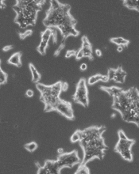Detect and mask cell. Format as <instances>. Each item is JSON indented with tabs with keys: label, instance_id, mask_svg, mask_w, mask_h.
I'll return each instance as SVG.
<instances>
[{
	"label": "cell",
	"instance_id": "32",
	"mask_svg": "<svg viewBox=\"0 0 139 174\" xmlns=\"http://www.w3.org/2000/svg\"><path fill=\"white\" fill-rule=\"evenodd\" d=\"M95 52H96V55L97 56H102V52H101V50L100 49H96Z\"/></svg>",
	"mask_w": 139,
	"mask_h": 174
},
{
	"label": "cell",
	"instance_id": "9",
	"mask_svg": "<svg viewBox=\"0 0 139 174\" xmlns=\"http://www.w3.org/2000/svg\"><path fill=\"white\" fill-rule=\"evenodd\" d=\"M59 113L64 116L68 120H74V113L72 110V104L68 101H65L64 100H60L55 106V109Z\"/></svg>",
	"mask_w": 139,
	"mask_h": 174
},
{
	"label": "cell",
	"instance_id": "13",
	"mask_svg": "<svg viewBox=\"0 0 139 174\" xmlns=\"http://www.w3.org/2000/svg\"><path fill=\"white\" fill-rule=\"evenodd\" d=\"M100 81L104 82H109V79H108L107 75H100V74H96V75H92V76H91V77L88 78V85H94L95 83L100 82Z\"/></svg>",
	"mask_w": 139,
	"mask_h": 174
},
{
	"label": "cell",
	"instance_id": "23",
	"mask_svg": "<svg viewBox=\"0 0 139 174\" xmlns=\"http://www.w3.org/2000/svg\"><path fill=\"white\" fill-rule=\"evenodd\" d=\"M72 142H80V131H76V132L71 136V139H70Z\"/></svg>",
	"mask_w": 139,
	"mask_h": 174
},
{
	"label": "cell",
	"instance_id": "30",
	"mask_svg": "<svg viewBox=\"0 0 139 174\" xmlns=\"http://www.w3.org/2000/svg\"><path fill=\"white\" fill-rule=\"evenodd\" d=\"M87 68H88V66H87V64H82L81 65H80V71H84L87 70Z\"/></svg>",
	"mask_w": 139,
	"mask_h": 174
},
{
	"label": "cell",
	"instance_id": "6",
	"mask_svg": "<svg viewBox=\"0 0 139 174\" xmlns=\"http://www.w3.org/2000/svg\"><path fill=\"white\" fill-rule=\"evenodd\" d=\"M57 161L59 167L62 169L63 168H72L75 165L80 164L82 160L80 158L77 151L73 150L70 153H61L60 156L57 157Z\"/></svg>",
	"mask_w": 139,
	"mask_h": 174
},
{
	"label": "cell",
	"instance_id": "29",
	"mask_svg": "<svg viewBox=\"0 0 139 174\" xmlns=\"http://www.w3.org/2000/svg\"><path fill=\"white\" fill-rule=\"evenodd\" d=\"M25 95H26V97H31L33 96V91L32 89H28L25 92Z\"/></svg>",
	"mask_w": 139,
	"mask_h": 174
},
{
	"label": "cell",
	"instance_id": "24",
	"mask_svg": "<svg viewBox=\"0 0 139 174\" xmlns=\"http://www.w3.org/2000/svg\"><path fill=\"white\" fill-rule=\"evenodd\" d=\"M114 75H115V70L113 69V68H109L108 69V73H107V77H108L109 81L113 80Z\"/></svg>",
	"mask_w": 139,
	"mask_h": 174
},
{
	"label": "cell",
	"instance_id": "36",
	"mask_svg": "<svg viewBox=\"0 0 139 174\" xmlns=\"http://www.w3.org/2000/svg\"><path fill=\"white\" fill-rule=\"evenodd\" d=\"M115 116H116V114L114 113V114H112V115H111V119H113V118H114V117H115Z\"/></svg>",
	"mask_w": 139,
	"mask_h": 174
},
{
	"label": "cell",
	"instance_id": "3",
	"mask_svg": "<svg viewBox=\"0 0 139 174\" xmlns=\"http://www.w3.org/2000/svg\"><path fill=\"white\" fill-rule=\"evenodd\" d=\"M80 145L84 150V157L81 163L87 165V163L94 158L103 159L105 156V152L108 149L104 142V139L102 136L94 139L84 138L80 141Z\"/></svg>",
	"mask_w": 139,
	"mask_h": 174
},
{
	"label": "cell",
	"instance_id": "15",
	"mask_svg": "<svg viewBox=\"0 0 139 174\" xmlns=\"http://www.w3.org/2000/svg\"><path fill=\"white\" fill-rule=\"evenodd\" d=\"M21 52H16V53L13 54L8 60V64H12L14 66H16L18 67H21Z\"/></svg>",
	"mask_w": 139,
	"mask_h": 174
},
{
	"label": "cell",
	"instance_id": "10",
	"mask_svg": "<svg viewBox=\"0 0 139 174\" xmlns=\"http://www.w3.org/2000/svg\"><path fill=\"white\" fill-rule=\"evenodd\" d=\"M38 166V174H59L61 173V169L59 167L57 161H46L43 166H40L38 164H36Z\"/></svg>",
	"mask_w": 139,
	"mask_h": 174
},
{
	"label": "cell",
	"instance_id": "21",
	"mask_svg": "<svg viewBox=\"0 0 139 174\" xmlns=\"http://www.w3.org/2000/svg\"><path fill=\"white\" fill-rule=\"evenodd\" d=\"M37 144L35 142H31L25 145V149L28 150L29 152H34L37 149Z\"/></svg>",
	"mask_w": 139,
	"mask_h": 174
},
{
	"label": "cell",
	"instance_id": "8",
	"mask_svg": "<svg viewBox=\"0 0 139 174\" xmlns=\"http://www.w3.org/2000/svg\"><path fill=\"white\" fill-rule=\"evenodd\" d=\"M53 36V41L56 42V32L51 28H48L45 29L44 32H41V40L39 46L37 48V52H39L41 55H45L46 52V48L49 44V40L50 37Z\"/></svg>",
	"mask_w": 139,
	"mask_h": 174
},
{
	"label": "cell",
	"instance_id": "4",
	"mask_svg": "<svg viewBox=\"0 0 139 174\" xmlns=\"http://www.w3.org/2000/svg\"><path fill=\"white\" fill-rule=\"evenodd\" d=\"M64 82H58L52 85H45L37 83L36 87L41 93L40 99L45 104V112L55 109V106L60 101V93L63 90ZM64 91V90H63Z\"/></svg>",
	"mask_w": 139,
	"mask_h": 174
},
{
	"label": "cell",
	"instance_id": "25",
	"mask_svg": "<svg viewBox=\"0 0 139 174\" xmlns=\"http://www.w3.org/2000/svg\"><path fill=\"white\" fill-rule=\"evenodd\" d=\"M32 30H26V31H25L23 33H19V36H20V38H21V40H23L26 38L27 36H29L30 35H32Z\"/></svg>",
	"mask_w": 139,
	"mask_h": 174
},
{
	"label": "cell",
	"instance_id": "28",
	"mask_svg": "<svg viewBox=\"0 0 139 174\" xmlns=\"http://www.w3.org/2000/svg\"><path fill=\"white\" fill-rule=\"evenodd\" d=\"M64 48V42H62V43H61V46L59 47V48H58V49L56 51V52H55V54H54V56H58L59 54L61 53V50L63 49Z\"/></svg>",
	"mask_w": 139,
	"mask_h": 174
},
{
	"label": "cell",
	"instance_id": "18",
	"mask_svg": "<svg viewBox=\"0 0 139 174\" xmlns=\"http://www.w3.org/2000/svg\"><path fill=\"white\" fill-rule=\"evenodd\" d=\"M110 41L113 44H117L118 46H123V47H126L130 44V41L128 40L124 39L123 37L122 36H118V37H114V38H111L110 39Z\"/></svg>",
	"mask_w": 139,
	"mask_h": 174
},
{
	"label": "cell",
	"instance_id": "11",
	"mask_svg": "<svg viewBox=\"0 0 139 174\" xmlns=\"http://www.w3.org/2000/svg\"><path fill=\"white\" fill-rule=\"evenodd\" d=\"M135 143V140L127 139H119L118 143L114 147V150L118 153H122L126 150H131L132 146Z\"/></svg>",
	"mask_w": 139,
	"mask_h": 174
},
{
	"label": "cell",
	"instance_id": "33",
	"mask_svg": "<svg viewBox=\"0 0 139 174\" xmlns=\"http://www.w3.org/2000/svg\"><path fill=\"white\" fill-rule=\"evenodd\" d=\"M125 48V47L123 46H118V48H117V51H118V52H122L123 51V49Z\"/></svg>",
	"mask_w": 139,
	"mask_h": 174
},
{
	"label": "cell",
	"instance_id": "16",
	"mask_svg": "<svg viewBox=\"0 0 139 174\" xmlns=\"http://www.w3.org/2000/svg\"><path fill=\"white\" fill-rule=\"evenodd\" d=\"M29 70L31 71V75H32V81L35 83H38L39 81L41 80V76L40 75V73L37 71V70L36 69V67L33 65L32 64H29Z\"/></svg>",
	"mask_w": 139,
	"mask_h": 174
},
{
	"label": "cell",
	"instance_id": "19",
	"mask_svg": "<svg viewBox=\"0 0 139 174\" xmlns=\"http://www.w3.org/2000/svg\"><path fill=\"white\" fill-rule=\"evenodd\" d=\"M122 156V157L124 159V160L127 161H133V154L131 152V150H126L123 151L122 153H119Z\"/></svg>",
	"mask_w": 139,
	"mask_h": 174
},
{
	"label": "cell",
	"instance_id": "12",
	"mask_svg": "<svg viewBox=\"0 0 139 174\" xmlns=\"http://www.w3.org/2000/svg\"><path fill=\"white\" fill-rule=\"evenodd\" d=\"M126 72L122 67H119L117 69H115V75H114V78H113V81L117 83H124L125 82L126 77Z\"/></svg>",
	"mask_w": 139,
	"mask_h": 174
},
{
	"label": "cell",
	"instance_id": "2",
	"mask_svg": "<svg viewBox=\"0 0 139 174\" xmlns=\"http://www.w3.org/2000/svg\"><path fill=\"white\" fill-rule=\"evenodd\" d=\"M44 25L48 28H59L64 25H76V19L70 14V6L62 4L59 1H51L50 7L46 12Z\"/></svg>",
	"mask_w": 139,
	"mask_h": 174
},
{
	"label": "cell",
	"instance_id": "20",
	"mask_svg": "<svg viewBox=\"0 0 139 174\" xmlns=\"http://www.w3.org/2000/svg\"><path fill=\"white\" fill-rule=\"evenodd\" d=\"M90 173V170L87 167L86 165H82L80 164V166L77 169V170L76 172V174H88Z\"/></svg>",
	"mask_w": 139,
	"mask_h": 174
},
{
	"label": "cell",
	"instance_id": "22",
	"mask_svg": "<svg viewBox=\"0 0 139 174\" xmlns=\"http://www.w3.org/2000/svg\"><path fill=\"white\" fill-rule=\"evenodd\" d=\"M7 82V75L5 73L2 68H0V84L3 85L4 83Z\"/></svg>",
	"mask_w": 139,
	"mask_h": 174
},
{
	"label": "cell",
	"instance_id": "27",
	"mask_svg": "<svg viewBox=\"0 0 139 174\" xmlns=\"http://www.w3.org/2000/svg\"><path fill=\"white\" fill-rule=\"evenodd\" d=\"M118 135L119 139H127V136L126 135V134L122 130H118Z\"/></svg>",
	"mask_w": 139,
	"mask_h": 174
},
{
	"label": "cell",
	"instance_id": "31",
	"mask_svg": "<svg viewBox=\"0 0 139 174\" xmlns=\"http://www.w3.org/2000/svg\"><path fill=\"white\" fill-rule=\"evenodd\" d=\"M12 48H13V46H12V45H7V46L4 47L3 50L4 52H7V51L12 49Z\"/></svg>",
	"mask_w": 139,
	"mask_h": 174
},
{
	"label": "cell",
	"instance_id": "1",
	"mask_svg": "<svg viewBox=\"0 0 139 174\" xmlns=\"http://www.w3.org/2000/svg\"><path fill=\"white\" fill-rule=\"evenodd\" d=\"M42 0H21L17 1L13 9L16 12L14 21L21 28H25L29 25H35L37 13L42 9L45 4Z\"/></svg>",
	"mask_w": 139,
	"mask_h": 174
},
{
	"label": "cell",
	"instance_id": "7",
	"mask_svg": "<svg viewBox=\"0 0 139 174\" xmlns=\"http://www.w3.org/2000/svg\"><path fill=\"white\" fill-rule=\"evenodd\" d=\"M84 57H87V58L90 59L91 60H93L92 44H91L88 38L86 36H84L82 37V47L80 49L77 51L76 55V60H79Z\"/></svg>",
	"mask_w": 139,
	"mask_h": 174
},
{
	"label": "cell",
	"instance_id": "17",
	"mask_svg": "<svg viewBox=\"0 0 139 174\" xmlns=\"http://www.w3.org/2000/svg\"><path fill=\"white\" fill-rule=\"evenodd\" d=\"M124 6L130 10H135L139 12V0H125L123 1Z\"/></svg>",
	"mask_w": 139,
	"mask_h": 174
},
{
	"label": "cell",
	"instance_id": "37",
	"mask_svg": "<svg viewBox=\"0 0 139 174\" xmlns=\"http://www.w3.org/2000/svg\"><path fill=\"white\" fill-rule=\"evenodd\" d=\"M62 150H63L62 149H59V151H58V152L60 153V154H61V153H63V151H62Z\"/></svg>",
	"mask_w": 139,
	"mask_h": 174
},
{
	"label": "cell",
	"instance_id": "14",
	"mask_svg": "<svg viewBox=\"0 0 139 174\" xmlns=\"http://www.w3.org/2000/svg\"><path fill=\"white\" fill-rule=\"evenodd\" d=\"M100 89H102L104 91L107 92V93H109V95L112 97H117L123 91V89H121V88H118L117 86H111V87L101 86Z\"/></svg>",
	"mask_w": 139,
	"mask_h": 174
},
{
	"label": "cell",
	"instance_id": "34",
	"mask_svg": "<svg viewBox=\"0 0 139 174\" xmlns=\"http://www.w3.org/2000/svg\"><path fill=\"white\" fill-rule=\"evenodd\" d=\"M0 4H1V5H0V7H1V9H3V8H5V7H6V5L4 4L3 1H1V2H0Z\"/></svg>",
	"mask_w": 139,
	"mask_h": 174
},
{
	"label": "cell",
	"instance_id": "5",
	"mask_svg": "<svg viewBox=\"0 0 139 174\" xmlns=\"http://www.w3.org/2000/svg\"><path fill=\"white\" fill-rule=\"evenodd\" d=\"M72 99L76 103L80 104L84 107H88L89 104L88 100V90L87 87V82L84 78H81L76 85V89Z\"/></svg>",
	"mask_w": 139,
	"mask_h": 174
},
{
	"label": "cell",
	"instance_id": "35",
	"mask_svg": "<svg viewBox=\"0 0 139 174\" xmlns=\"http://www.w3.org/2000/svg\"><path fill=\"white\" fill-rule=\"evenodd\" d=\"M68 89V84L67 83H65V82H64V85H63V90H66V89Z\"/></svg>",
	"mask_w": 139,
	"mask_h": 174
},
{
	"label": "cell",
	"instance_id": "26",
	"mask_svg": "<svg viewBox=\"0 0 139 174\" xmlns=\"http://www.w3.org/2000/svg\"><path fill=\"white\" fill-rule=\"evenodd\" d=\"M76 52H76L75 50H69V51H68V52H66V54H65V57H66V58H70V57L72 56L76 57Z\"/></svg>",
	"mask_w": 139,
	"mask_h": 174
}]
</instances>
